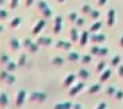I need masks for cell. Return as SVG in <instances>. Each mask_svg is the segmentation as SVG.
<instances>
[{
  "label": "cell",
  "mask_w": 123,
  "mask_h": 109,
  "mask_svg": "<svg viewBox=\"0 0 123 109\" xmlns=\"http://www.w3.org/2000/svg\"><path fill=\"white\" fill-rule=\"evenodd\" d=\"M30 98H31V100H33V101H45V100H46L47 98V96L45 94V93H33V94L30 96Z\"/></svg>",
  "instance_id": "obj_1"
},
{
  "label": "cell",
  "mask_w": 123,
  "mask_h": 109,
  "mask_svg": "<svg viewBox=\"0 0 123 109\" xmlns=\"http://www.w3.org/2000/svg\"><path fill=\"white\" fill-rule=\"evenodd\" d=\"M61 26H62V18L61 16H58L55 18V23H54V30H53V33L54 34H58L61 31Z\"/></svg>",
  "instance_id": "obj_2"
},
{
  "label": "cell",
  "mask_w": 123,
  "mask_h": 109,
  "mask_svg": "<svg viewBox=\"0 0 123 109\" xmlns=\"http://www.w3.org/2000/svg\"><path fill=\"white\" fill-rule=\"evenodd\" d=\"M26 98V92L25 90H19L18 93V97H16V106H20L22 105L23 100Z\"/></svg>",
  "instance_id": "obj_3"
},
{
  "label": "cell",
  "mask_w": 123,
  "mask_h": 109,
  "mask_svg": "<svg viewBox=\"0 0 123 109\" xmlns=\"http://www.w3.org/2000/svg\"><path fill=\"white\" fill-rule=\"evenodd\" d=\"M76 80V76L74 74H70V76H68L65 78V81H64V86L65 87H68V86H72V84H73V81Z\"/></svg>",
  "instance_id": "obj_4"
},
{
  "label": "cell",
  "mask_w": 123,
  "mask_h": 109,
  "mask_svg": "<svg viewBox=\"0 0 123 109\" xmlns=\"http://www.w3.org/2000/svg\"><path fill=\"white\" fill-rule=\"evenodd\" d=\"M89 39L92 42H103L105 39V36L103 34H95V35H89Z\"/></svg>",
  "instance_id": "obj_5"
},
{
  "label": "cell",
  "mask_w": 123,
  "mask_h": 109,
  "mask_svg": "<svg viewBox=\"0 0 123 109\" xmlns=\"http://www.w3.org/2000/svg\"><path fill=\"white\" fill-rule=\"evenodd\" d=\"M8 105V96L6 93H0V106Z\"/></svg>",
  "instance_id": "obj_6"
},
{
  "label": "cell",
  "mask_w": 123,
  "mask_h": 109,
  "mask_svg": "<svg viewBox=\"0 0 123 109\" xmlns=\"http://www.w3.org/2000/svg\"><path fill=\"white\" fill-rule=\"evenodd\" d=\"M83 87H84V84H83V82H80V84H77L74 87H72V89H70L69 92H70V94H72V96H74V94L77 93V92L83 90Z\"/></svg>",
  "instance_id": "obj_7"
},
{
  "label": "cell",
  "mask_w": 123,
  "mask_h": 109,
  "mask_svg": "<svg viewBox=\"0 0 123 109\" xmlns=\"http://www.w3.org/2000/svg\"><path fill=\"white\" fill-rule=\"evenodd\" d=\"M115 23V10H110L108 11V26H112Z\"/></svg>",
  "instance_id": "obj_8"
},
{
  "label": "cell",
  "mask_w": 123,
  "mask_h": 109,
  "mask_svg": "<svg viewBox=\"0 0 123 109\" xmlns=\"http://www.w3.org/2000/svg\"><path fill=\"white\" fill-rule=\"evenodd\" d=\"M70 108H72L70 102H61V104H57L54 106V109H70Z\"/></svg>",
  "instance_id": "obj_9"
},
{
  "label": "cell",
  "mask_w": 123,
  "mask_h": 109,
  "mask_svg": "<svg viewBox=\"0 0 123 109\" xmlns=\"http://www.w3.org/2000/svg\"><path fill=\"white\" fill-rule=\"evenodd\" d=\"M51 43L50 38H39L38 39V44H43V46H49Z\"/></svg>",
  "instance_id": "obj_10"
},
{
  "label": "cell",
  "mask_w": 123,
  "mask_h": 109,
  "mask_svg": "<svg viewBox=\"0 0 123 109\" xmlns=\"http://www.w3.org/2000/svg\"><path fill=\"white\" fill-rule=\"evenodd\" d=\"M43 26H45V20H41V22L38 23V26H35V27H34V30H33V34H34V35H37V34L39 33V30L42 28Z\"/></svg>",
  "instance_id": "obj_11"
},
{
  "label": "cell",
  "mask_w": 123,
  "mask_h": 109,
  "mask_svg": "<svg viewBox=\"0 0 123 109\" xmlns=\"http://www.w3.org/2000/svg\"><path fill=\"white\" fill-rule=\"evenodd\" d=\"M55 46H57V47H62V49H70V43H69V42H65V40H60Z\"/></svg>",
  "instance_id": "obj_12"
},
{
  "label": "cell",
  "mask_w": 123,
  "mask_h": 109,
  "mask_svg": "<svg viewBox=\"0 0 123 109\" xmlns=\"http://www.w3.org/2000/svg\"><path fill=\"white\" fill-rule=\"evenodd\" d=\"M110 76H111V70H105V71L100 76V81L101 82H104L105 80H108L110 78Z\"/></svg>",
  "instance_id": "obj_13"
},
{
  "label": "cell",
  "mask_w": 123,
  "mask_h": 109,
  "mask_svg": "<svg viewBox=\"0 0 123 109\" xmlns=\"http://www.w3.org/2000/svg\"><path fill=\"white\" fill-rule=\"evenodd\" d=\"M19 47H20L19 40H18V39H11V49H14V50H18Z\"/></svg>",
  "instance_id": "obj_14"
},
{
  "label": "cell",
  "mask_w": 123,
  "mask_h": 109,
  "mask_svg": "<svg viewBox=\"0 0 123 109\" xmlns=\"http://www.w3.org/2000/svg\"><path fill=\"white\" fill-rule=\"evenodd\" d=\"M79 76L81 77V78H84V80H87L88 77H89V73H88L85 69H81V70L79 71Z\"/></svg>",
  "instance_id": "obj_15"
},
{
  "label": "cell",
  "mask_w": 123,
  "mask_h": 109,
  "mask_svg": "<svg viewBox=\"0 0 123 109\" xmlns=\"http://www.w3.org/2000/svg\"><path fill=\"white\" fill-rule=\"evenodd\" d=\"M51 63H54V65H62L64 63V59L61 57H54V58L51 59Z\"/></svg>",
  "instance_id": "obj_16"
},
{
  "label": "cell",
  "mask_w": 123,
  "mask_h": 109,
  "mask_svg": "<svg viewBox=\"0 0 123 109\" xmlns=\"http://www.w3.org/2000/svg\"><path fill=\"white\" fill-rule=\"evenodd\" d=\"M88 36H89V34H88L87 31H84V33H83V35H81V44H83V46H84L85 43H87Z\"/></svg>",
  "instance_id": "obj_17"
},
{
  "label": "cell",
  "mask_w": 123,
  "mask_h": 109,
  "mask_svg": "<svg viewBox=\"0 0 123 109\" xmlns=\"http://www.w3.org/2000/svg\"><path fill=\"white\" fill-rule=\"evenodd\" d=\"M100 27H101V22H96L92 27H91V31H93V33H95V31H98Z\"/></svg>",
  "instance_id": "obj_18"
},
{
  "label": "cell",
  "mask_w": 123,
  "mask_h": 109,
  "mask_svg": "<svg viewBox=\"0 0 123 109\" xmlns=\"http://www.w3.org/2000/svg\"><path fill=\"white\" fill-rule=\"evenodd\" d=\"M19 24H20V19H19V18H15L14 20L11 22V24H10V26H11L12 28H14V27H18Z\"/></svg>",
  "instance_id": "obj_19"
},
{
  "label": "cell",
  "mask_w": 123,
  "mask_h": 109,
  "mask_svg": "<svg viewBox=\"0 0 123 109\" xmlns=\"http://www.w3.org/2000/svg\"><path fill=\"white\" fill-rule=\"evenodd\" d=\"M115 93H116V89L114 86H110L108 89H107V94L108 96H115Z\"/></svg>",
  "instance_id": "obj_20"
},
{
  "label": "cell",
  "mask_w": 123,
  "mask_h": 109,
  "mask_svg": "<svg viewBox=\"0 0 123 109\" xmlns=\"http://www.w3.org/2000/svg\"><path fill=\"white\" fill-rule=\"evenodd\" d=\"M6 65H7V69L10 70V71H11V70H14L15 67H16V65H14V62H11V61H8Z\"/></svg>",
  "instance_id": "obj_21"
},
{
  "label": "cell",
  "mask_w": 123,
  "mask_h": 109,
  "mask_svg": "<svg viewBox=\"0 0 123 109\" xmlns=\"http://www.w3.org/2000/svg\"><path fill=\"white\" fill-rule=\"evenodd\" d=\"M100 85H98V84H96V85H93V86H92V87H91V89H89V93H95V92H98L99 90V89H100Z\"/></svg>",
  "instance_id": "obj_22"
},
{
  "label": "cell",
  "mask_w": 123,
  "mask_h": 109,
  "mask_svg": "<svg viewBox=\"0 0 123 109\" xmlns=\"http://www.w3.org/2000/svg\"><path fill=\"white\" fill-rule=\"evenodd\" d=\"M119 61H120V57H119V55H116V57H114V59H112V65H114V66H116L118 63H119Z\"/></svg>",
  "instance_id": "obj_23"
},
{
  "label": "cell",
  "mask_w": 123,
  "mask_h": 109,
  "mask_svg": "<svg viewBox=\"0 0 123 109\" xmlns=\"http://www.w3.org/2000/svg\"><path fill=\"white\" fill-rule=\"evenodd\" d=\"M80 57L77 54H74V53H69V59H72V61H74V59H79Z\"/></svg>",
  "instance_id": "obj_24"
},
{
  "label": "cell",
  "mask_w": 123,
  "mask_h": 109,
  "mask_svg": "<svg viewBox=\"0 0 123 109\" xmlns=\"http://www.w3.org/2000/svg\"><path fill=\"white\" fill-rule=\"evenodd\" d=\"M107 53H108V49H105V47L99 50V55H107Z\"/></svg>",
  "instance_id": "obj_25"
},
{
  "label": "cell",
  "mask_w": 123,
  "mask_h": 109,
  "mask_svg": "<svg viewBox=\"0 0 123 109\" xmlns=\"http://www.w3.org/2000/svg\"><path fill=\"white\" fill-rule=\"evenodd\" d=\"M115 97H116V100H122V98H123V92H116V93H115Z\"/></svg>",
  "instance_id": "obj_26"
},
{
  "label": "cell",
  "mask_w": 123,
  "mask_h": 109,
  "mask_svg": "<svg viewBox=\"0 0 123 109\" xmlns=\"http://www.w3.org/2000/svg\"><path fill=\"white\" fill-rule=\"evenodd\" d=\"M91 11H92V10L89 8V5H84V7H83V12H84V14H89Z\"/></svg>",
  "instance_id": "obj_27"
},
{
  "label": "cell",
  "mask_w": 123,
  "mask_h": 109,
  "mask_svg": "<svg viewBox=\"0 0 123 109\" xmlns=\"http://www.w3.org/2000/svg\"><path fill=\"white\" fill-rule=\"evenodd\" d=\"M104 67H105V63H104V62H100V63H99V66H98V69H96V70H98V71H100V70H103Z\"/></svg>",
  "instance_id": "obj_28"
},
{
  "label": "cell",
  "mask_w": 123,
  "mask_h": 109,
  "mask_svg": "<svg viewBox=\"0 0 123 109\" xmlns=\"http://www.w3.org/2000/svg\"><path fill=\"white\" fill-rule=\"evenodd\" d=\"M7 15H8L7 11H4V10H0V18H7Z\"/></svg>",
  "instance_id": "obj_29"
},
{
  "label": "cell",
  "mask_w": 123,
  "mask_h": 109,
  "mask_svg": "<svg viewBox=\"0 0 123 109\" xmlns=\"http://www.w3.org/2000/svg\"><path fill=\"white\" fill-rule=\"evenodd\" d=\"M0 61H1V62H4V63H7V62L10 61V59H8V57H7V55H1V57H0Z\"/></svg>",
  "instance_id": "obj_30"
},
{
  "label": "cell",
  "mask_w": 123,
  "mask_h": 109,
  "mask_svg": "<svg viewBox=\"0 0 123 109\" xmlns=\"http://www.w3.org/2000/svg\"><path fill=\"white\" fill-rule=\"evenodd\" d=\"M89 14L92 15V18H95V19H98V18H99V12H98V11H91Z\"/></svg>",
  "instance_id": "obj_31"
},
{
  "label": "cell",
  "mask_w": 123,
  "mask_h": 109,
  "mask_svg": "<svg viewBox=\"0 0 123 109\" xmlns=\"http://www.w3.org/2000/svg\"><path fill=\"white\" fill-rule=\"evenodd\" d=\"M18 3H19V0H12V1H11V8L16 7V5H18Z\"/></svg>",
  "instance_id": "obj_32"
},
{
  "label": "cell",
  "mask_w": 123,
  "mask_h": 109,
  "mask_svg": "<svg viewBox=\"0 0 123 109\" xmlns=\"http://www.w3.org/2000/svg\"><path fill=\"white\" fill-rule=\"evenodd\" d=\"M118 74H119V77H123V66H119V69H118Z\"/></svg>",
  "instance_id": "obj_33"
},
{
  "label": "cell",
  "mask_w": 123,
  "mask_h": 109,
  "mask_svg": "<svg viewBox=\"0 0 123 109\" xmlns=\"http://www.w3.org/2000/svg\"><path fill=\"white\" fill-rule=\"evenodd\" d=\"M89 61H91V57H89V55H85V57L83 58V62H84V63H87V62H89Z\"/></svg>",
  "instance_id": "obj_34"
},
{
  "label": "cell",
  "mask_w": 123,
  "mask_h": 109,
  "mask_svg": "<svg viewBox=\"0 0 123 109\" xmlns=\"http://www.w3.org/2000/svg\"><path fill=\"white\" fill-rule=\"evenodd\" d=\"M76 24H77V26H83V24H84V19H81V18H80V19H77Z\"/></svg>",
  "instance_id": "obj_35"
},
{
  "label": "cell",
  "mask_w": 123,
  "mask_h": 109,
  "mask_svg": "<svg viewBox=\"0 0 123 109\" xmlns=\"http://www.w3.org/2000/svg\"><path fill=\"white\" fill-rule=\"evenodd\" d=\"M25 59H26V55H22V57H20V59H19V65H23Z\"/></svg>",
  "instance_id": "obj_36"
},
{
  "label": "cell",
  "mask_w": 123,
  "mask_h": 109,
  "mask_svg": "<svg viewBox=\"0 0 123 109\" xmlns=\"http://www.w3.org/2000/svg\"><path fill=\"white\" fill-rule=\"evenodd\" d=\"M105 108V104H104V102H101V104H99V105H98V108H96V109H104Z\"/></svg>",
  "instance_id": "obj_37"
},
{
  "label": "cell",
  "mask_w": 123,
  "mask_h": 109,
  "mask_svg": "<svg viewBox=\"0 0 123 109\" xmlns=\"http://www.w3.org/2000/svg\"><path fill=\"white\" fill-rule=\"evenodd\" d=\"M76 31H77V30H72V38H73V39H76V36H77Z\"/></svg>",
  "instance_id": "obj_38"
},
{
  "label": "cell",
  "mask_w": 123,
  "mask_h": 109,
  "mask_svg": "<svg viewBox=\"0 0 123 109\" xmlns=\"http://www.w3.org/2000/svg\"><path fill=\"white\" fill-rule=\"evenodd\" d=\"M69 18L73 19V20H77V19H76V14H74V12H72V14L69 15Z\"/></svg>",
  "instance_id": "obj_39"
},
{
  "label": "cell",
  "mask_w": 123,
  "mask_h": 109,
  "mask_svg": "<svg viewBox=\"0 0 123 109\" xmlns=\"http://www.w3.org/2000/svg\"><path fill=\"white\" fill-rule=\"evenodd\" d=\"M105 1H107V0H98V4H99V5H103Z\"/></svg>",
  "instance_id": "obj_40"
},
{
  "label": "cell",
  "mask_w": 123,
  "mask_h": 109,
  "mask_svg": "<svg viewBox=\"0 0 123 109\" xmlns=\"http://www.w3.org/2000/svg\"><path fill=\"white\" fill-rule=\"evenodd\" d=\"M73 106H74V108H73V109H83V108H81V105H80V104H74V105H73Z\"/></svg>",
  "instance_id": "obj_41"
},
{
  "label": "cell",
  "mask_w": 123,
  "mask_h": 109,
  "mask_svg": "<svg viewBox=\"0 0 123 109\" xmlns=\"http://www.w3.org/2000/svg\"><path fill=\"white\" fill-rule=\"evenodd\" d=\"M120 46H123V36L120 38Z\"/></svg>",
  "instance_id": "obj_42"
},
{
  "label": "cell",
  "mask_w": 123,
  "mask_h": 109,
  "mask_svg": "<svg viewBox=\"0 0 123 109\" xmlns=\"http://www.w3.org/2000/svg\"><path fill=\"white\" fill-rule=\"evenodd\" d=\"M31 3H33V0H29V1H27V5H30Z\"/></svg>",
  "instance_id": "obj_43"
},
{
  "label": "cell",
  "mask_w": 123,
  "mask_h": 109,
  "mask_svg": "<svg viewBox=\"0 0 123 109\" xmlns=\"http://www.w3.org/2000/svg\"><path fill=\"white\" fill-rule=\"evenodd\" d=\"M1 31H3V26H0V33H1Z\"/></svg>",
  "instance_id": "obj_44"
},
{
  "label": "cell",
  "mask_w": 123,
  "mask_h": 109,
  "mask_svg": "<svg viewBox=\"0 0 123 109\" xmlns=\"http://www.w3.org/2000/svg\"><path fill=\"white\" fill-rule=\"evenodd\" d=\"M3 1H4V0H0V3H3Z\"/></svg>",
  "instance_id": "obj_45"
},
{
  "label": "cell",
  "mask_w": 123,
  "mask_h": 109,
  "mask_svg": "<svg viewBox=\"0 0 123 109\" xmlns=\"http://www.w3.org/2000/svg\"><path fill=\"white\" fill-rule=\"evenodd\" d=\"M58 1H61V3H62V1H64V0H58Z\"/></svg>",
  "instance_id": "obj_46"
}]
</instances>
